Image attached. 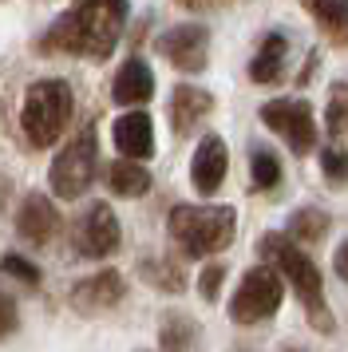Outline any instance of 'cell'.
<instances>
[{
  "label": "cell",
  "instance_id": "19",
  "mask_svg": "<svg viewBox=\"0 0 348 352\" xmlns=\"http://www.w3.org/2000/svg\"><path fill=\"white\" fill-rule=\"evenodd\" d=\"M289 234L285 238L289 241H320L325 234H329V214L316 206H301L289 214V226H285Z\"/></svg>",
  "mask_w": 348,
  "mask_h": 352
},
{
  "label": "cell",
  "instance_id": "28",
  "mask_svg": "<svg viewBox=\"0 0 348 352\" xmlns=\"http://www.w3.org/2000/svg\"><path fill=\"white\" fill-rule=\"evenodd\" d=\"M332 270H336L340 281H348V238L336 245V254H332Z\"/></svg>",
  "mask_w": 348,
  "mask_h": 352
},
{
  "label": "cell",
  "instance_id": "23",
  "mask_svg": "<svg viewBox=\"0 0 348 352\" xmlns=\"http://www.w3.org/2000/svg\"><path fill=\"white\" fill-rule=\"evenodd\" d=\"M325 119H329L332 135H348V83H336V87H332Z\"/></svg>",
  "mask_w": 348,
  "mask_h": 352
},
{
  "label": "cell",
  "instance_id": "3",
  "mask_svg": "<svg viewBox=\"0 0 348 352\" xmlns=\"http://www.w3.org/2000/svg\"><path fill=\"white\" fill-rule=\"evenodd\" d=\"M171 238L186 257L221 254L237 234V210L234 206H174L166 218Z\"/></svg>",
  "mask_w": 348,
  "mask_h": 352
},
{
  "label": "cell",
  "instance_id": "13",
  "mask_svg": "<svg viewBox=\"0 0 348 352\" xmlns=\"http://www.w3.org/2000/svg\"><path fill=\"white\" fill-rule=\"evenodd\" d=\"M111 139H115V151L123 155V159H151L155 155V123H151V115L146 111H127L115 119V127H111Z\"/></svg>",
  "mask_w": 348,
  "mask_h": 352
},
{
  "label": "cell",
  "instance_id": "1",
  "mask_svg": "<svg viewBox=\"0 0 348 352\" xmlns=\"http://www.w3.org/2000/svg\"><path fill=\"white\" fill-rule=\"evenodd\" d=\"M127 24V0H76L44 36L47 52L107 60Z\"/></svg>",
  "mask_w": 348,
  "mask_h": 352
},
{
  "label": "cell",
  "instance_id": "8",
  "mask_svg": "<svg viewBox=\"0 0 348 352\" xmlns=\"http://www.w3.org/2000/svg\"><path fill=\"white\" fill-rule=\"evenodd\" d=\"M123 241V230H119V218L107 202H95L83 218L76 222V250L83 257H111Z\"/></svg>",
  "mask_w": 348,
  "mask_h": 352
},
{
  "label": "cell",
  "instance_id": "24",
  "mask_svg": "<svg viewBox=\"0 0 348 352\" xmlns=\"http://www.w3.org/2000/svg\"><path fill=\"white\" fill-rule=\"evenodd\" d=\"M320 170H325V178L329 182H348V155L340 143H329L325 151H320Z\"/></svg>",
  "mask_w": 348,
  "mask_h": 352
},
{
  "label": "cell",
  "instance_id": "20",
  "mask_svg": "<svg viewBox=\"0 0 348 352\" xmlns=\"http://www.w3.org/2000/svg\"><path fill=\"white\" fill-rule=\"evenodd\" d=\"M198 340V324L182 313H171V317H162L158 324V344L162 352H190V344Z\"/></svg>",
  "mask_w": 348,
  "mask_h": 352
},
{
  "label": "cell",
  "instance_id": "15",
  "mask_svg": "<svg viewBox=\"0 0 348 352\" xmlns=\"http://www.w3.org/2000/svg\"><path fill=\"white\" fill-rule=\"evenodd\" d=\"M210 107H214L210 91L190 87V83L174 87V96H171V123H174V131H178V135H190V131L210 115Z\"/></svg>",
  "mask_w": 348,
  "mask_h": 352
},
{
  "label": "cell",
  "instance_id": "9",
  "mask_svg": "<svg viewBox=\"0 0 348 352\" xmlns=\"http://www.w3.org/2000/svg\"><path fill=\"white\" fill-rule=\"evenodd\" d=\"M158 52L178 72H202L206 52H210V32H206L202 24H178V28L158 36Z\"/></svg>",
  "mask_w": 348,
  "mask_h": 352
},
{
  "label": "cell",
  "instance_id": "30",
  "mask_svg": "<svg viewBox=\"0 0 348 352\" xmlns=\"http://www.w3.org/2000/svg\"><path fill=\"white\" fill-rule=\"evenodd\" d=\"M281 352H301V349H281Z\"/></svg>",
  "mask_w": 348,
  "mask_h": 352
},
{
  "label": "cell",
  "instance_id": "14",
  "mask_svg": "<svg viewBox=\"0 0 348 352\" xmlns=\"http://www.w3.org/2000/svg\"><path fill=\"white\" fill-rule=\"evenodd\" d=\"M151 96H155V76H151L146 60L131 56V60L115 72V80H111V99H115L119 107H139V103H146Z\"/></svg>",
  "mask_w": 348,
  "mask_h": 352
},
{
  "label": "cell",
  "instance_id": "6",
  "mask_svg": "<svg viewBox=\"0 0 348 352\" xmlns=\"http://www.w3.org/2000/svg\"><path fill=\"white\" fill-rule=\"evenodd\" d=\"M285 301V281L277 277V270H269V265H253L246 270V277L237 281V293L234 301H230V320L234 324H261L269 320Z\"/></svg>",
  "mask_w": 348,
  "mask_h": 352
},
{
  "label": "cell",
  "instance_id": "16",
  "mask_svg": "<svg viewBox=\"0 0 348 352\" xmlns=\"http://www.w3.org/2000/svg\"><path fill=\"white\" fill-rule=\"evenodd\" d=\"M285 56H289V40L281 32H269L261 40L257 56L250 60V80L253 83H277L281 80V67H285Z\"/></svg>",
  "mask_w": 348,
  "mask_h": 352
},
{
  "label": "cell",
  "instance_id": "12",
  "mask_svg": "<svg viewBox=\"0 0 348 352\" xmlns=\"http://www.w3.org/2000/svg\"><path fill=\"white\" fill-rule=\"evenodd\" d=\"M60 230V210L52 206V198L44 194H28L20 210H16V234L32 245H47Z\"/></svg>",
  "mask_w": 348,
  "mask_h": 352
},
{
  "label": "cell",
  "instance_id": "29",
  "mask_svg": "<svg viewBox=\"0 0 348 352\" xmlns=\"http://www.w3.org/2000/svg\"><path fill=\"white\" fill-rule=\"evenodd\" d=\"M174 4H182V8H206V4H218V0H174Z\"/></svg>",
  "mask_w": 348,
  "mask_h": 352
},
{
  "label": "cell",
  "instance_id": "5",
  "mask_svg": "<svg viewBox=\"0 0 348 352\" xmlns=\"http://www.w3.org/2000/svg\"><path fill=\"white\" fill-rule=\"evenodd\" d=\"M95 166H99V139H95V131H83L52 159L47 186H52L56 198L72 202V198H79L95 182Z\"/></svg>",
  "mask_w": 348,
  "mask_h": 352
},
{
  "label": "cell",
  "instance_id": "22",
  "mask_svg": "<svg viewBox=\"0 0 348 352\" xmlns=\"http://www.w3.org/2000/svg\"><path fill=\"white\" fill-rule=\"evenodd\" d=\"M281 182V162L269 146H253L250 151V186L253 190H273Z\"/></svg>",
  "mask_w": 348,
  "mask_h": 352
},
{
  "label": "cell",
  "instance_id": "10",
  "mask_svg": "<svg viewBox=\"0 0 348 352\" xmlns=\"http://www.w3.org/2000/svg\"><path fill=\"white\" fill-rule=\"evenodd\" d=\"M123 277L115 270H99L91 273V277H83V281H76V289H72V305H76L79 313H87V317H95V313H107V309H115V305L123 301Z\"/></svg>",
  "mask_w": 348,
  "mask_h": 352
},
{
  "label": "cell",
  "instance_id": "2",
  "mask_svg": "<svg viewBox=\"0 0 348 352\" xmlns=\"http://www.w3.org/2000/svg\"><path fill=\"white\" fill-rule=\"evenodd\" d=\"M257 254L269 270H277L281 281H289V289L301 297L316 333H332V313L325 305V281H320V270H316L313 257L297 250V241H289L285 234H265L257 241Z\"/></svg>",
  "mask_w": 348,
  "mask_h": 352
},
{
  "label": "cell",
  "instance_id": "21",
  "mask_svg": "<svg viewBox=\"0 0 348 352\" xmlns=\"http://www.w3.org/2000/svg\"><path fill=\"white\" fill-rule=\"evenodd\" d=\"M139 273L155 289H162V293H182V289H186V273H182V265L171 261V257H146Z\"/></svg>",
  "mask_w": 348,
  "mask_h": 352
},
{
  "label": "cell",
  "instance_id": "17",
  "mask_svg": "<svg viewBox=\"0 0 348 352\" xmlns=\"http://www.w3.org/2000/svg\"><path fill=\"white\" fill-rule=\"evenodd\" d=\"M332 44H348V0H301Z\"/></svg>",
  "mask_w": 348,
  "mask_h": 352
},
{
  "label": "cell",
  "instance_id": "18",
  "mask_svg": "<svg viewBox=\"0 0 348 352\" xmlns=\"http://www.w3.org/2000/svg\"><path fill=\"white\" fill-rule=\"evenodd\" d=\"M107 186L119 198H142V194L151 190V170L135 159H119L107 166Z\"/></svg>",
  "mask_w": 348,
  "mask_h": 352
},
{
  "label": "cell",
  "instance_id": "11",
  "mask_svg": "<svg viewBox=\"0 0 348 352\" xmlns=\"http://www.w3.org/2000/svg\"><path fill=\"white\" fill-rule=\"evenodd\" d=\"M226 170H230V151L218 135H206L202 143L194 146V159H190V182L198 194H214L221 190L226 182Z\"/></svg>",
  "mask_w": 348,
  "mask_h": 352
},
{
  "label": "cell",
  "instance_id": "26",
  "mask_svg": "<svg viewBox=\"0 0 348 352\" xmlns=\"http://www.w3.org/2000/svg\"><path fill=\"white\" fill-rule=\"evenodd\" d=\"M221 281H226V265H221V261H214V265H206L202 277H198V293H202L206 301H218Z\"/></svg>",
  "mask_w": 348,
  "mask_h": 352
},
{
  "label": "cell",
  "instance_id": "25",
  "mask_svg": "<svg viewBox=\"0 0 348 352\" xmlns=\"http://www.w3.org/2000/svg\"><path fill=\"white\" fill-rule=\"evenodd\" d=\"M0 273H12L16 281H24V285H40V270L32 265L28 257H20V254H4L0 257Z\"/></svg>",
  "mask_w": 348,
  "mask_h": 352
},
{
  "label": "cell",
  "instance_id": "27",
  "mask_svg": "<svg viewBox=\"0 0 348 352\" xmlns=\"http://www.w3.org/2000/svg\"><path fill=\"white\" fill-rule=\"evenodd\" d=\"M16 324H20V309H16V301L8 297V293H0V340L12 336Z\"/></svg>",
  "mask_w": 348,
  "mask_h": 352
},
{
  "label": "cell",
  "instance_id": "7",
  "mask_svg": "<svg viewBox=\"0 0 348 352\" xmlns=\"http://www.w3.org/2000/svg\"><path fill=\"white\" fill-rule=\"evenodd\" d=\"M261 123L273 135H281L285 146L293 155H309L316 146V123H313V107L305 99H269L261 107Z\"/></svg>",
  "mask_w": 348,
  "mask_h": 352
},
{
  "label": "cell",
  "instance_id": "4",
  "mask_svg": "<svg viewBox=\"0 0 348 352\" xmlns=\"http://www.w3.org/2000/svg\"><path fill=\"white\" fill-rule=\"evenodd\" d=\"M76 111V96H72V83L63 80H36L24 91L20 103V131L32 146H52L60 143L63 127L72 123Z\"/></svg>",
  "mask_w": 348,
  "mask_h": 352
}]
</instances>
